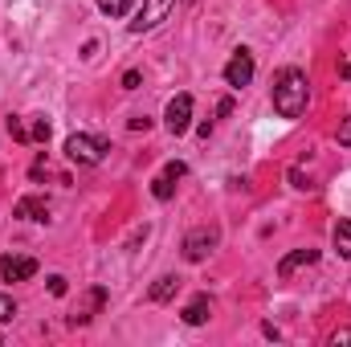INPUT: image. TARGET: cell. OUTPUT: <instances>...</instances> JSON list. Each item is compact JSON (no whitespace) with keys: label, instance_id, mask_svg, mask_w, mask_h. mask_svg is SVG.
<instances>
[{"label":"cell","instance_id":"6da1fadb","mask_svg":"<svg viewBox=\"0 0 351 347\" xmlns=\"http://www.w3.org/2000/svg\"><path fill=\"white\" fill-rule=\"evenodd\" d=\"M306 98H311V82H306V74L302 70H282L278 78H274V110L282 115V119H298L302 110H306Z\"/></svg>","mask_w":351,"mask_h":347},{"label":"cell","instance_id":"7a4b0ae2","mask_svg":"<svg viewBox=\"0 0 351 347\" xmlns=\"http://www.w3.org/2000/svg\"><path fill=\"white\" fill-rule=\"evenodd\" d=\"M106 152H110V143L98 139V135H70V139H66V156H70L74 164H86V168L102 164Z\"/></svg>","mask_w":351,"mask_h":347},{"label":"cell","instance_id":"3957f363","mask_svg":"<svg viewBox=\"0 0 351 347\" xmlns=\"http://www.w3.org/2000/svg\"><path fill=\"white\" fill-rule=\"evenodd\" d=\"M176 8V0H143L139 16L131 21V33H152L160 21H168V12Z\"/></svg>","mask_w":351,"mask_h":347},{"label":"cell","instance_id":"277c9868","mask_svg":"<svg viewBox=\"0 0 351 347\" xmlns=\"http://www.w3.org/2000/svg\"><path fill=\"white\" fill-rule=\"evenodd\" d=\"M225 82L233 90H241V86L254 82V53H250V49H233V58H229V66H225Z\"/></svg>","mask_w":351,"mask_h":347},{"label":"cell","instance_id":"5b68a950","mask_svg":"<svg viewBox=\"0 0 351 347\" xmlns=\"http://www.w3.org/2000/svg\"><path fill=\"white\" fill-rule=\"evenodd\" d=\"M164 123H168L172 135H184L192 127V94H176L168 102V110H164Z\"/></svg>","mask_w":351,"mask_h":347},{"label":"cell","instance_id":"8992f818","mask_svg":"<svg viewBox=\"0 0 351 347\" xmlns=\"http://www.w3.org/2000/svg\"><path fill=\"white\" fill-rule=\"evenodd\" d=\"M213 250H217V233L213 229H192L184 237V258L188 261H204Z\"/></svg>","mask_w":351,"mask_h":347},{"label":"cell","instance_id":"52a82bcc","mask_svg":"<svg viewBox=\"0 0 351 347\" xmlns=\"http://www.w3.org/2000/svg\"><path fill=\"white\" fill-rule=\"evenodd\" d=\"M102 302H106V290H102V286L86 290V298H82V302H78V311L70 315V327H86L90 319H94V315L102 311Z\"/></svg>","mask_w":351,"mask_h":347},{"label":"cell","instance_id":"ba28073f","mask_svg":"<svg viewBox=\"0 0 351 347\" xmlns=\"http://www.w3.org/2000/svg\"><path fill=\"white\" fill-rule=\"evenodd\" d=\"M37 274L33 258H0V282H25Z\"/></svg>","mask_w":351,"mask_h":347},{"label":"cell","instance_id":"9c48e42d","mask_svg":"<svg viewBox=\"0 0 351 347\" xmlns=\"http://www.w3.org/2000/svg\"><path fill=\"white\" fill-rule=\"evenodd\" d=\"M315 261H319V250H294V254H286L278 261V278H294V270L315 265Z\"/></svg>","mask_w":351,"mask_h":347},{"label":"cell","instance_id":"30bf717a","mask_svg":"<svg viewBox=\"0 0 351 347\" xmlns=\"http://www.w3.org/2000/svg\"><path fill=\"white\" fill-rule=\"evenodd\" d=\"M16 217L21 221H45L49 217V200L45 196H21L16 200Z\"/></svg>","mask_w":351,"mask_h":347},{"label":"cell","instance_id":"8fae6325","mask_svg":"<svg viewBox=\"0 0 351 347\" xmlns=\"http://www.w3.org/2000/svg\"><path fill=\"white\" fill-rule=\"evenodd\" d=\"M208 311H213L208 294H196V298L184 307V323H188V327H200V323H208Z\"/></svg>","mask_w":351,"mask_h":347},{"label":"cell","instance_id":"7c38bea8","mask_svg":"<svg viewBox=\"0 0 351 347\" xmlns=\"http://www.w3.org/2000/svg\"><path fill=\"white\" fill-rule=\"evenodd\" d=\"M176 290H180V278H176V274L156 278V286H152V302H168V298H176Z\"/></svg>","mask_w":351,"mask_h":347},{"label":"cell","instance_id":"4fadbf2b","mask_svg":"<svg viewBox=\"0 0 351 347\" xmlns=\"http://www.w3.org/2000/svg\"><path fill=\"white\" fill-rule=\"evenodd\" d=\"M331 237H335V250H339L343 258H351V221H339Z\"/></svg>","mask_w":351,"mask_h":347},{"label":"cell","instance_id":"5bb4252c","mask_svg":"<svg viewBox=\"0 0 351 347\" xmlns=\"http://www.w3.org/2000/svg\"><path fill=\"white\" fill-rule=\"evenodd\" d=\"M172 192H176V180L172 176H156V180H152V196H156V200H172Z\"/></svg>","mask_w":351,"mask_h":347},{"label":"cell","instance_id":"9a60e30c","mask_svg":"<svg viewBox=\"0 0 351 347\" xmlns=\"http://www.w3.org/2000/svg\"><path fill=\"white\" fill-rule=\"evenodd\" d=\"M29 143H49V119H45V115L33 119V127H29Z\"/></svg>","mask_w":351,"mask_h":347},{"label":"cell","instance_id":"2e32d148","mask_svg":"<svg viewBox=\"0 0 351 347\" xmlns=\"http://www.w3.org/2000/svg\"><path fill=\"white\" fill-rule=\"evenodd\" d=\"M98 8H102L106 16H127V12H131V0H98Z\"/></svg>","mask_w":351,"mask_h":347},{"label":"cell","instance_id":"e0dca14e","mask_svg":"<svg viewBox=\"0 0 351 347\" xmlns=\"http://www.w3.org/2000/svg\"><path fill=\"white\" fill-rule=\"evenodd\" d=\"M8 135H12V139H16V143H29V127H25V123H21V119H16V115H12V119H8Z\"/></svg>","mask_w":351,"mask_h":347},{"label":"cell","instance_id":"ac0fdd59","mask_svg":"<svg viewBox=\"0 0 351 347\" xmlns=\"http://www.w3.org/2000/svg\"><path fill=\"white\" fill-rule=\"evenodd\" d=\"M16 319V302L8 294H0V323H12Z\"/></svg>","mask_w":351,"mask_h":347},{"label":"cell","instance_id":"d6986e66","mask_svg":"<svg viewBox=\"0 0 351 347\" xmlns=\"http://www.w3.org/2000/svg\"><path fill=\"white\" fill-rule=\"evenodd\" d=\"M49 294H53V298L66 294V278H62V274H49Z\"/></svg>","mask_w":351,"mask_h":347},{"label":"cell","instance_id":"ffe728a7","mask_svg":"<svg viewBox=\"0 0 351 347\" xmlns=\"http://www.w3.org/2000/svg\"><path fill=\"white\" fill-rule=\"evenodd\" d=\"M139 82H143L139 70H127V74H123V90H139Z\"/></svg>","mask_w":351,"mask_h":347},{"label":"cell","instance_id":"44dd1931","mask_svg":"<svg viewBox=\"0 0 351 347\" xmlns=\"http://www.w3.org/2000/svg\"><path fill=\"white\" fill-rule=\"evenodd\" d=\"M188 172V168H184V164H180V160H172V164H168V168H164V176H172V180H180V176Z\"/></svg>","mask_w":351,"mask_h":347},{"label":"cell","instance_id":"7402d4cb","mask_svg":"<svg viewBox=\"0 0 351 347\" xmlns=\"http://www.w3.org/2000/svg\"><path fill=\"white\" fill-rule=\"evenodd\" d=\"M331 344L339 347V344H351V327H343V331H335V335H331Z\"/></svg>","mask_w":351,"mask_h":347},{"label":"cell","instance_id":"603a6c76","mask_svg":"<svg viewBox=\"0 0 351 347\" xmlns=\"http://www.w3.org/2000/svg\"><path fill=\"white\" fill-rule=\"evenodd\" d=\"M339 139H343V143H351V123H343V131H339Z\"/></svg>","mask_w":351,"mask_h":347},{"label":"cell","instance_id":"cb8c5ba5","mask_svg":"<svg viewBox=\"0 0 351 347\" xmlns=\"http://www.w3.org/2000/svg\"><path fill=\"white\" fill-rule=\"evenodd\" d=\"M343 78H351V62H343Z\"/></svg>","mask_w":351,"mask_h":347}]
</instances>
